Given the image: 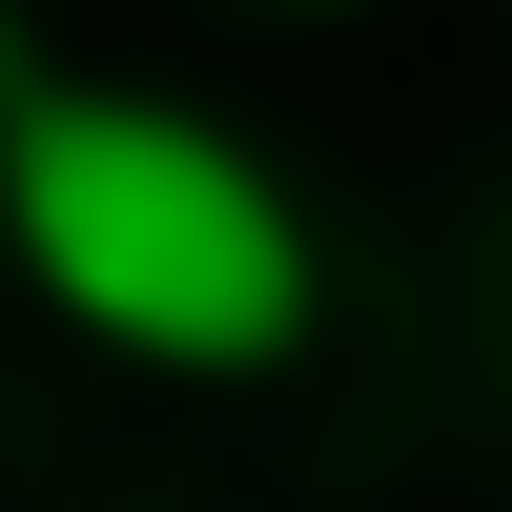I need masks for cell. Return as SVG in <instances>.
<instances>
[{
    "mask_svg": "<svg viewBox=\"0 0 512 512\" xmlns=\"http://www.w3.org/2000/svg\"><path fill=\"white\" fill-rule=\"evenodd\" d=\"M287 21H328V0H287Z\"/></svg>",
    "mask_w": 512,
    "mask_h": 512,
    "instance_id": "3",
    "label": "cell"
},
{
    "mask_svg": "<svg viewBox=\"0 0 512 512\" xmlns=\"http://www.w3.org/2000/svg\"><path fill=\"white\" fill-rule=\"evenodd\" d=\"M21 82H41V21H21V0H0V103H21Z\"/></svg>",
    "mask_w": 512,
    "mask_h": 512,
    "instance_id": "2",
    "label": "cell"
},
{
    "mask_svg": "<svg viewBox=\"0 0 512 512\" xmlns=\"http://www.w3.org/2000/svg\"><path fill=\"white\" fill-rule=\"evenodd\" d=\"M0 246L123 369H287L328 328V226L287 205V164H246L226 123L144 103V82L41 62L0 103Z\"/></svg>",
    "mask_w": 512,
    "mask_h": 512,
    "instance_id": "1",
    "label": "cell"
}]
</instances>
